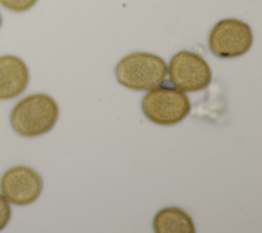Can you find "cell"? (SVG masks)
Listing matches in <instances>:
<instances>
[{
	"instance_id": "obj_1",
	"label": "cell",
	"mask_w": 262,
	"mask_h": 233,
	"mask_svg": "<svg viewBox=\"0 0 262 233\" xmlns=\"http://www.w3.org/2000/svg\"><path fill=\"white\" fill-rule=\"evenodd\" d=\"M59 116L55 100L48 95H32L15 105L11 113V125L18 135L37 137L53 130Z\"/></svg>"
},
{
	"instance_id": "obj_2",
	"label": "cell",
	"mask_w": 262,
	"mask_h": 233,
	"mask_svg": "<svg viewBox=\"0 0 262 233\" xmlns=\"http://www.w3.org/2000/svg\"><path fill=\"white\" fill-rule=\"evenodd\" d=\"M168 74L167 63L149 53H133L116 67L117 80L133 90H151L160 87Z\"/></svg>"
},
{
	"instance_id": "obj_3",
	"label": "cell",
	"mask_w": 262,
	"mask_h": 233,
	"mask_svg": "<svg viewBox=\"0 0 262 233\" xmlns=\"http://www.w3.org/2000/svg\"><path fill=\"white\" fill-rule=\"evenodd\" d=\"M147 120L159 126H173L184 121L191 110L190 100L177 88L158 87L149 90L142 101Z\"/></svg>"
},
{
	"instance_id": "obj_4",
	"label": "cell",
	"mask_w": 262,
	"mask_h": 233,
	"mask_svg": "<svg viewBox=\"0 0 262 233\" xmlns=\"http://www.w3.org/2000/svg\"><path fill=\"white\" fill-rule=\"evenodd\" d=\"M253 45L252 29L244 21L226 18L215 24L209 37V48L217 58H238Z\"/></svg>"
},
{
	"instance_id": "obj_5",
	"label": "cell",
	"mask_w": 262,
	"mask_h": 233,
	"mask_svg": "<svg viewBox=\"0 0 262 233\" xmlns=\"http://www.w3.org/2000/svg\"><path fill=\"white\" fill-rule=\"evenodd\" d=\"M170 83L181 92H198L211 83V68L202 57L191 51H180L170 59Z\"/></svg>"
},
{
	"instance_id": "obj_6",
	"label": "cell",
	"mask_w": 262,
	"mask_h": 233,
	"mask_svg": "<svg viewBox=\"0 0 262 233\" xmlns=\"http://www.w3.org/2000/svg\"><path fill=\"white\" fill-rule=\"evenodd\" d=\"M43 189L39 174L32 168H11L0 179V190L8 202L16 206H28L36 202Z\"/></svg>"
},
{
	"instance_id": "obj_7",
	"label": "cell",
	"mask_w": 262,
	"mask_h": 233,
	"mask_svg": "<svg viewBox=\"0 0 262 233\" xmlns=\"http://www.w3.org/2000/svg\"><path fill=\"white\" fill-rule=\"evenodd\" d=\"M29 84V69L24 60L13 55L0 57V100L20 96Z\"/></svg>"
},
{
	"instance_id": "obj_8",
	"label": "cell",
	"mask_w": 262,
	"mask_h": 233,
	"mask_svg": "<svg viewBox=\"0 0 262 233\" xmlns=\"http://www.w3.org/2000/svg\"><path fill=\"white\" fill-rule=\"evenodd\" d=\"M156 233H194L195 227L190 216L177 207L163 208L154 219Z\"/></svg>"
},
{
	"instance_id": "obj_9",
	"label": "cell",
	"mask_w": 262,
	"mask_h": 233,
	"mask_svg": "<svg viewBox=\"0 0 262 233\" xmlns=\"http://www.w3.org/2000/svg\"><path fill=\"white\" fill-rule=\"evenodd\" d=\"M38 0H0V4L12 12H27Z\"/></svg>"
},
{
	"instance_id": "obj_10",
	"label": "cell",
	"mask_w": 262,
	"mask_h": 233,
	"mask_svg": "<svg viewBox=\"0 0 262 233\" xmlns=\"http://www.w3.org/2000/svg\"><path fill=\"white\" fill-rule=\"evenodd\" d=\"M11 216H12V211H11L8 200L3 195H0V230H3L8 225Z\"/></svg>"
},
{
	"instance_id": "obj_11",
	"label": "cell",
	"mask_w": 262,
	"mask_h": 233,
	"mask_svg": "<svg viewBox=\"0 0 262 233\" xmlns=\"http://www.w3.org/2000/svg\"><path fill=\"white\" fill-rule=\"evenodd\" d=\"M0 27H2V15H0Z\"/></svg>"
}]
</instances>
